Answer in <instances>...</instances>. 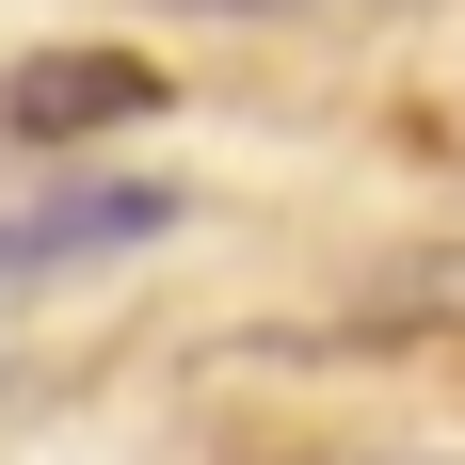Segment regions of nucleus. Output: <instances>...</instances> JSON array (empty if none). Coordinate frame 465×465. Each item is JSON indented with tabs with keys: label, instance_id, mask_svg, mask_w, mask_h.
Instances as JSON below:
<instances>
[{
	"label": "nucleus",
	"instance_id": "nucleus-1",
	"mask_svg": "<svg viewBox=\"0 0 465 465\" xmlns=\"http://www.w3.org/2000/svg\"><path fill=\"white\" fill-rule=\"evenodd\" d=\"M161 225H177L161 177H81V193H48V209H0V305L16 289H64L81 257H144Z\"/></svg>",
	"mask_w": 465,
	"mask_h": 465
},
{
	"label": "nucleus",
	"instance_id": "nucleus-2",
	"mask_svg": "<svg viewBox=\"0 0 465 465\" xmlns=\"http://www.w3.org/2000/svg\"><path fill=\"white\" fill-rule=\"evenodd\" d=\"M129 113H161V64H129V48H64V64H16L0 81V129L16 144H96V129H129Z\"/></svg>",
	"mask_w": 465,
	"mask_h": 465
},
{
	"label": "nucleus",
	"instance_id": "nucleus-3",
	"mask_svg": "<svg viewBox=\"0 0 465 465\" xmlns=\"http://www.w3.org/2000/svg\"><path fill=\"white\" fill-rule=\"evenodd\" d=\"M161 16H289V0H161Z\"/></svg>",
	"mask_w": 465,
	"mask_h": 465
}]
</instances>
